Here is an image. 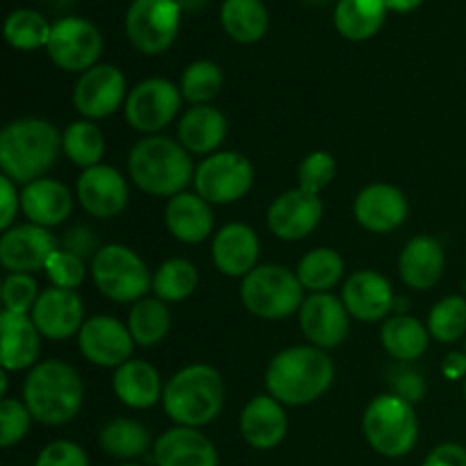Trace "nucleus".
Here are the masks:
<instances>
[{
	"mask_svg": "<svg viewBox=\"0 0 466 466\" xmlns=\"http://www.w3.org/2000/svg\"><path fill=\"white\" fill-rule=\"evenodd\" d=\"M41 337L53 341H66L85 326V305L73 289L48 287L39 294L30 312Z\"/></svg>",
	"mask_w": 466,
	"mask_h": 466,
	"instance_id": "18",
	"label": "nucleus"
},
{
	"mask_svg": "<svg viewBox=\"0 0 466 466\" xmlns=\"http://www.w3.org/2000/svg\"><path fill=\"white\" fill-rule=\"evenodd\" d=\"M18 209H21V194L16 189V182L3 176L0 177V228L3 232L12 228Z\"/></svg>",
	"mask_w": 466,
	"mask_h": 466,
	"instance_id": "49",
	"label": "nucleus"
},
{
	"mask_svg": "<svg viewBox=\"0 0 466 466\" xmlns=\"http://www.w3.org/2000/svg\"><path fill=\"white\" fill-rule=\"evenodd\" d=\"M157 466H218V451L200 428L173 426L155 440Z\"/></svg>",
	"mask_w": 466,
	"mask_h": 466,
	"instance_id": "25",
	"label": "nucleus"
},
{
	"mask_svg": "<svg viewBox=\"0 0 466 466\" xmlns=\"http://www.w3.org/2000/svg\"><path fill=\"white\" fill-rule=\"evenodd\" d=\"M77 200L94 218H114L127 208L130 191L121 173L107 164L85 168L77 177Z\"/></svg>",
	"mask_w": 466,
	"mask_h": 466,
	"instance_id": "20",
	"label": "nucleus"
},
{
	"mask_svg": "<svg viewBox=\"0 0 466 466\" xmlns=\"http://www.w3.org/2000/svg\"><path fill=\"white\" fill-rule=\"evenodd\" d=\"M390 378L391 394L400 396V399L410 400V403H419L426 396V380L421 373L412 367V362H396L387 373Z\"/></svg>",
	"mask_w": 466,
	"mask_h": 466,
	"instance_id": "46",
	"label": "nucleus"
},
{
	"mask_svg": "<svg viewBox=\"0 0 466 466\" xmlns=\"http://www.w3.org/2000/svg\"><path fill=\"white\" fill-rule=\"evenodd\" d=\"M221 25L237 44H255L268 30V12L262 0H226Z\"/></svg>",
	"mask_w": 466,
	"mask_h": 466,
	"instance_id": "33",
	"label": "nucleus"
},
{
	"mask_svg": "<svg viewBox=\"0 0 466 466\" xmlns=\"http://www.w3.org/2000/svg\"><path fill=\"white\" fill-rule=\"evenodd\" d=\"M428 332L440 344H455L466 335V299L446 296L428 314Z\"/></svg>",
	"mask_w": 466,
	"mask_h": 466,
	"instance_id": "41",
	"label": "nucleus"
},
{
	"mask_svg": "<svg viewBox=\"0 0 466 466\" xmlns=\"http://www.w3.org/2000/svg\"><path fill=\"white\" fill-rule=\"evenodd\" d=\"M91 278L100 294L114 303H137L153 289V276L146 262L123 244L103 246L94 255Z\"/></svg>",
	"mask_w": 466,
	"mask_h": 466,
	"instance_id": "8",
	"label": "nucleus"
},
{
	"mask_svg": "<svg viewBox=\"0 0 466 466\" xmlns=\"http://www.w3.org/2000/svg\"><path fill=\"white\" fill-rule=\"evenodd\" d=\"M305 289L299 276L282 264H259L241 280V303L253 317L280 321L299 312Z\"/></svg>",
	"mask_w": 466,
	"mask_h": 466,
	"instance_id": "7",
	"label": "nucleus"
},
{
	"mask_svg": "<svg viewBox=\"0 0 466 466\" xmlns=\"http://www.w3.org/2000/svg\"><path fill=\"white\" fill-rule=\"evenodd\" d=\"M114 394L123 405L132 410H148L164 396L162 378L157 369L146 360H130L114 371Z\"/></svg>",
	"mask_w": 466,
	"mask_h": 466,
	"instance_id": "30",
	"label": "nucleus"
},
{
	"mask_svg": "<svg viewBox=\"0 0 466 466\" xmlns=\"http://www.w3.org/2000/svg\"><path fill=\"white\" fill-rule=\"evenodd\" d=\"M32 421H35V417L23 400L3 399V403H0V446L12 449L14 444L25 440Z\"/></svg>",
	"mask_w": 466,
	"mask_h": 466,
	"instance_id": "44",
	"label": "nucleus"
},
{
	"mask_svg": "<svg viewBox=\"0 0 466 466\" xmlns=\"http://www.w3.org/2000/svg\"><path fill=\"white\" fill-rule=\"evenodd\" d=\"M176 0H132L126 14V35L144 55H159L176 41L180 30Z\"/></svg>",
	"mask_w": 466,
	"mask_h": 466,
	"instance_id": "10",
	"label": "nucleus"
},
{
	"mask_svg": "<svg viewBox=\"0 0 466 466\" xmlns=\"http://www.w3.org/2000/svg\"><path fill=\"white\" fill-rule=\"evenodd\" d=\"M176 3L177 7H180V12L194 14V12H200V9L208 5V0H176Z\"/></svg>",
	"mask_w": 466,
	"mask_h": 466,
	"instance_id": "53",
	"label": "nucleus"
},
{
	"mask_svg": "<svg viewBox=\"0 0 466 466\" xmlns=\"http://www.w3.org/2000/svg\"><path fill=\"white\" fill-rule=\"evenodd\" d=\"M180 94L189 105H209L223 86V71L209 59H198L189 64L180 77Z\"/></svg>",
	"mask_w": 466,
	"mask_h": 466,
	"instance_id": "39",
	"label": "nucleus"
},
{
	"mask_svg": "<svg viewBox=\"0 0 466 466\" xmlns=\"http://www.w3.org/2000/svg\"><path fill=\"white\" fill-rule=\"evenodd\" d=\"M164 221H167L168 232L182 244H200L209 235H214L212 208L208 200L189 191L168 198Z\"/></svg>",
	"mask_w": 466,
	"mask_h": 466,
	"instance_id": "28",
	"label": "nucleus"
},
{
	"mask_svg": "<svg viewBox=\"0 0 466 466\" xmlns=\"http://www.w3.org/2000/svg\"><path fill=\"white\" fill-rule=\"evenodd\" d=\"M387 9L390 12H400V14H408L414 12L417 7H421L423 0H385Z\"/></svg>",
	"mask_w": 466,
	"mask_h": 466,
	"instance_id": "52",
	"label": "nucleus"
},
{
	"mask_svg": "<svg viewBox=\"0 0 466 466\" xmlns=\"http://www.w3.org/2000/svg\"><path fill=\"white\" fill-rule=\"evenodd\" d=\"M335 380V364L317 346H291L273 355L267 367V391L282 405L300 408L321 399Z\"/></svg>",
	"mask_w": 466,
	"mask_h": 466,
	"instance_id": "1",
	"label": "nucleus"
},
{
	"mask_svg": "<svg viewBox=\"0 0 466 466\" xmlns=\"http://www.w3.org/2000/svg\"><path fill=\"white\" fill-rule=\"evenodd\" d=\"M337 176V162L326 150H314L300 162L299 167V187L308 194L321 196L323 189L330 187Z\"/></svg>",
	"mask_w": 466,
	"mask_h": 466,
	"instance_id": "43",
	"label": "nucleus"
},
{
	"mask_svg": "<svg viewBox=\"0 0 466 466\" xmlns=\"http://www.w3.org/2000/svg\"><path fill=\"white\" fill-rule=\"evenodd\" d=\"M349 309L344 300L328 294H309L299 309V323L309 346L330 350L346 341L350 330Z\"/></svg>",
	"mask_w": 466,
	"mask_h": 466,
	"instance_id": "15",
	"label": "nucleus"
},
{
	"mask_svg": "<svg viewBox=\"0 0 466 466\" xmlns=\"http://www.w3.org/2000/svg\"><path fill=\"white\" fill-rule=\"evenodd\" d=\"M239 431L246 444L258 451H271L282 444L289 431L285 405L271 394H259L250 399L241 410Z\"/></svg>",
	"mask_w": 466,
	"mask_h": 466,
	"instance_id": "22",
	"label": "nucleus"
},
{
	"mask_svg": "<svg viewBox=\"0 0 466 466\" xmlns=\"http://www.w3.org/2000/svg\"><path fill=\"white\" fill-rule=\"evenodd\" d=\"M464 399H466V380H464Z\"/></svg>",
	"mask_w": 466,
	"mask_h": 466,
	"instance_id": "55",
	"label": "nucleus"
},
{
	"mask_svg": "<svg viewBox=\"0 0 466 466\" xmlns=\"http://www.w3.org/2000/svg\"><path fill=\"white\" fill-rule=\"evenodd\" d=\"M85 400L80 373L62 360L35 364L23 382V403L36 423L64 426L77 417Z\"/></svg>",
	"mask_w": 466,
	"mask_h": 466,
	"instance_id": "4",
	"label": "nucleus"
},
{
	"mask_svg": "<svg viewBox=\"0 0 466 466\" xmlns=\"http://www.w3.org/2000/svg\"><path fill=\"white\" fill-rule=\"evenodd\" d=\"M296 276L309 294H328L344 278V259L335 248H314L300 259Z\"/></svg>",
	"mask_w": 466,
	"mask_h": 466,
	"instance_id": "36",
	"label": "nucleus"
},
{
	"mask_svg": "<svg viewBox=\"0 0 466 466\" xmlns=\"http://www.w3.org/2000/svg\"><path fill=\"white\" fill-rule=\"evenodd\" d=\"M362 431L369 446L385 458H403L419 440V417L410 400L380 394L367 405Z\"/></svg>",
	"mask_w": 466,
	"mask_h": 466,
	"instance_id": "6",
	"label": "nucleus"
},
{
	"mask_svg": "<svg viewBox=\"0 0 466 466\" xmlns=\"http://www.w3.org/2000/svg\"><path fill=\"white\" fill-rule=\"evenodd\" d=\"M123 466H139V464H123Z\"/></svg>",
	"mask_w": 466,
	"mask_h": 466,
	"instance_id": "56",
	"label": "nucleus"
},
{
	"mask_svg": "<svg viewBox=\"0 0 466 466\" xmlns=\"http://www.w3.org/2000/svg\"><path fill=\"white\" fill-rule=\"evenodd\" d=\"M323 218L321 196L303 191L300 187L278 196L267 212V226L278 239L300 241L317 230Z\"/></svg>",
	"mask_w": 466,
	"mask_h": 466,
	"instance_id": "16",
	"label": "nucleus"
},
{
	"mask_svg": "<svg viewBox=\"0 0 466 466\" xmlns=\"http://www.w3.org/2000/svg\"><path fill=\"white\" fill-rule=\"evenodd\" d=\"M387 12L385 0H339L335 7V25L344 39L367 41L380 32Z\"/></svg>",
	"mask_w": 466,
	"mask_h": 466,
	"instance_id": "32",
	"label": "nucleus"
},
{
	"mask_svg": "<svg viewBox=\"0 0 466 466\" xmlns=\"http://www.w3.org/2000/svg\"><path fill=\"white\" fill-rule=\"evenodd\" d=\"M41 332L30 314H0V367L5 371H25L39 364Z\"/></svg>",
	"mask_w": 466,
	"mask_h": 466,
	"instance_id": "24",
	"label": "nucleus"
},
{
	"mask_svg": "<svg viewBox=\"0 0 466 466\" xmlns=\"http://www.w3.org/2000/svg\"><path fill=\"white\" fill-rule=\"evenodd\" d=\"M39 294V282L32 273H7L0 287L5 309L14 314H30Z\"/></svg>",
	"mask_w": 466,
	"mask_h": 466,
	"instance_id": "42",
	"label": "nucleus"
},
{
	"mask_svg": "<svg viewBox=\"0 0 466 466\" xmlns=\"http://www.w3.org/2000/svg\"><path fill=\"white\" fill-rule=\"evenodd\" d=\"M226 385L221 373L209 364H189L173 373L164 385L162 405L176 426L203 428L221 414Z\"/></svg>",
	"mask_w": 466,
	"mask_h": 466,
	"instance_id": "5",
	"label": "nucleus"
},
{
	"mask_svg": "<svg viewBox=\"0 0 466 466\" xmlns=\"http://www.w3.org/2000/svg\"><path fill=\"white\" fill-rule=\"evenodd\" d=\"M446 255L440 241L431 235H419L405 244L399 258V276L410 289L428 291L441 280Z\"/></svg>",
	"mask_w": 466,
	"mask_h": 466,
	"instance_id": "27",
	"label": "nucleus"
},
{
	"mask_svg": "<svg viewBox=\"0 0 466 466\" xmlns=\"http://www.w3.org/2000/svg\"><path fill=\"white\" fill-rule=\"evenodd\" d=\"M431 339L426 323L410 314H399V317L385 319L382 323L380 341L396 362H417L428 350Z\"/></svg>",
	"mask_w": 466,
	"mask_h": 466,
	"instance_id": "31",
	"label": "nucleus"
},
{
	"mask_svg": "<svg viewBox=\"0 0 466 466\" xmlns=\"http://www.w3.org/2000/svg\"><path fill=\"white\" fill-rule=\"evenodd\" d=\"M62 150L82 171L91 167H98L105 155L103 130L94 121H89V118L68 123L62 135Z\"/></svg>",
	"mask_w": 466,
	"mask_h": 466,
	"instance_id": "37",
	"label": "nucleus"
},
{
	"mask_svg": "<svg viewBox=\"0 0 466 466\" xmlns=\"http://www.w3.org/2000/svg\"><path fill=\"white\" fill-rule=\"evenodd\" d=\"M35 466H89L86 453L68 440L50 441L36 458Z\"/></svg>",
	"mask_w": 466,
	"mask_h": 466,
	"instance_id": "47",
	"label": "nucleus"
},
{
	"mask_svg": "<svg viewBox=\"0 0 466 466\" xmlns=\"http://www.w3.org/2000/svg\"><path fill=\"white\" fill-rule=\"evenodd\" d=\"M171 309L168 303L159 299H141L132 303L130 314H127V330L137 346L153 349L162 344L164 337L171 330Z\"/></svg>",
	"mask_w": 466,
	"mask_h": 466,
	"instance_id": "34",
	"label": "nucleus"
},
{
	"mask_svg": "<svg viewBox=\"0 0 466 466\" xmlns=\"http://www.w3.org/2000/svg\"><path fill=\"white\" fill-rule=\"evenodd\" d=\"M303 3H308V5H323V3H328V0H303Z\"/></svg>",
	"mask_w": 466,
	"mask_h": 466,
	"instance_id": "54",
	"label": "nucleus"
},
{
	"mask_svg": "<svg viewBox=\"0 0 466 466\" xmlns=\"http://www.w3.org/2000/svg\"><path fill=\"white\" fill-rule=\"evenodd\" d=\"M198 268L182 258H171L153 276V294L155 299L164 303H180L187 300L196 289H198Z\"/></svg>",
	"mask_w": 466,
	"mask_h": 466,
	"instance_id": "38",
	"label": "nucleus"
},
{
	"mask_svg": "<svg viewBox=\"0 0 466 466\" xmlns=\"http://www.w3.org/2000/svg\"><path fill=\"white\" fill-rule=\"evenodd\" d=\"M441 373H444L449 380H466V353H449L446 355L444 364H441Z\"/></svg>",
	"mask_w": 466,
	"mask_h": 466,
	"instance_id": "51",
	"label": "nucleus"
},
{
	"mask_svg": "<svg viewBox=\"0 0 466 466\" xmlns=\"http://www.w3.org/2000/svg\"><path fill=\"white\" fill-rule=\"evenodd\" d=\"M46 50L55 66L82 76L98 62L103 53V36L98 27L86 18L66 16L53 25Z\"/></svg>",
	"mask_w": 466,
	"mask_h": 466,
	"instance_id": "12",
	"label": "nucleus"
},
{
	"mask_svg": "<svg viewBox=\"0 0 466 466\" xmlns=\"http://www.w3.org/2000/svg\"><path fill=\"white\" fill-rule=\"evenodd\" d=\"M57 250V241L48 228L25 223L12 226L0 237V264L9 273H35L46 268Z\"/></svg>",
	"mask_w": 466,
	"mask_h": 466,
	"instance_id": "17",
	"label": "nucleus"
},
{
	"mask_svg": "<svg viewBox=\"0 0 466 466\" xmlns=\"http://www.w3.org/2000/svg\"><path fill=\"white\" fill-rule=\"evenodd\" d=\"M62 248L68 250V253L77 255V258H82L86 262V259H94V255L98 253L103 246L98 244V237H96V232L91 230L89 226H73L68 228L66 235H64L62 239Z\"/></svg>",
	"mask_w": 466,
	"mask_h": 466,
	"instance_id": "48",
	"label": "nucleus"
},
{
	"mask_svg": "<svg viewBox=\"0 0 466 466\" xmlns=\"http://www.w3.org/2000/svg\"><path fill=\"white\" fill-rule=\"evenodd\" d=\"M228 135V121L223 112L212 105L189 107L177 121V141L194 155L218 153Z\"/></svg>",
	"mask_w": 466,
	"mask_h": 466,
	"instance_id": "29",
	"label": "nucleus"
},
{
	"mask_svg": "<svg viewBox=\"0 0 466 466\" xmlns=\"http://www.w3.org/2000/svg\"><path fill=\"white\" fill-rule=\"evenodd\" d=\"M44 271L53 287L76 291L86 278V262L82 258H77V255L68 253V250L57 248L53 253V258L48 259Z\"/></svg>",
	"mask_w": 466,
	"mask_h": 466,
	"instance_id": "45",
	"label": "nucleus"
},
{
	"mask_svg": "<svg viewBox=\"0 0 466 466\" xmlns=\"http://www.w3.org/2000/svg\"><path fill=\"white\" fill-rule=\"evenodd\" d=\"M410 212L408 198L403 191L387 182H373L364 187L353 203L355 221L369 232L376 235H390L399 230L405 223Z\"/></svg>",
	"mask_w": 466,
	"mask_h": 466,
	"instance_id": "19",
	"label": "nucleus"
},
{
	"mask_svg": "<svg viewBox=\"0 0 466 466\" xmlns=\"http://www.w3.org/2000/svg\"><path fill=\"white\" fill-rule=\"evenodd\" d=\"M21 212L27 221L41 228L62 226L73 212V196L64 182L53 177H39L23 187Z\"/></svg>",
	"mask_w": 466,
	"mask_h": 466,
	"instance_id": "26",
	"label": "nucleus"
},
{
	"mask_svg": "<svg viewBox=\"0 0 466 466\" xmlns=\"http://www.w3.org/2000/svg\"><path fill=\"white\" fill-rule=\"evenodd\" d=\"M255 185V168L246 155L218 150L196 167L194 187L209 205H230L244 198Z\"/></svg>",
	"mask_w": 466,
	"mask_h": 466,
	"instance_id": "9",
	"label": "nucleus"
},
{
	"mask_svg": "<svg viewBox=\"0 0 466 466\" xmlns=\"http://www.w3.org/2000/svg\"><path fill=\"white\" fill-rule=\"evenodd\" d=\"M423 466H466V449L460 444H441L428 453Z\"/></svg>",
	"mask_w": 466,
	"mask_h": 466,
	"instance_id": "50",
	"label": "nucleus"
},
{
	"mask_svg": "<svg viewBox=\"0 0 466 466\" xmlns=\"http://www.w3.org/2000/svg\"><path fill=\"white\" fill-rule=\"evenodd\" d=\"M77 346L86 362L103 369H118L132 360L135 339L126 323L107 314L86 319L77 332Z\"/></svg>",
	"mask_w": 466,
	"mask_h": 466,
	"instance_id": "14",
	"label": "nucleus"
},
{
	"mask_svg": "<svg viewBox=\"0 0 466 466\" xmlns=\"http://www.w3.org/2000/svg\"><path fill=\"white\" fill-rule=\"evenodd\" d=\"M62 150V135L46 118H16L0 132V168L16 185L44 177Z\"/></svg>",
	"mask_w": 466,
	"mask_h": 466,
	"instance_id": "2",
	"label": "nucleus"
},
{
	"mask_svg": "<svg viewBox=\"0 0 466 466\" xmlns=\"http://www.w3.org/2000/svg\"><path fill=\"white\" fill-rule=\"evenodd\" d=\"M126 76L112 64H96L77 77L73 89V105L80 116L89 121L112 116L118 107H126Z\"/></svg>",
	"mask_w": 466,
	"mask_h": 466,
	"instance_id": "13",
	"label": "nucleus"
},
{
	"mask_svg": "<svg viewBox=\"0 0 466 466\" xmlns=\"http://www.w3.org/2000/svg\"><path fill=\"white\" fill-rule=\"evenodd\" d=\"M50 30L53 25L35 9H16L5 21V39L16 50L46 48Z\"/></svg>",
	"mask_w": 466,
	"mask_h": 466,
	"instance_id": "40",
	"label": "nucleus"
},
{
	"mask_svg": "<svg viewBox=\"0 0 466 466\" xmlns=\"http://www.w3.org/2000/svg\"><path fill=\"white\" fill-rule=\"evenodd\" d=\"M180 86L164 77H148L132 86L126 100V121L146 137L162 132L177 116L182 105Z\"/></svg>",
	"mask_w": 466,
	"mask_h": 466,
	"instance_id": "11",
	"label": "nucleus"
},
{
	"mask_svg": "<svg viewBox=\"0 0 466 466\" xmlns=\"http://www.w3.org/2000/svg\"><path fill=\"white\" fill-rule=\"evenodd\" d=\"M153 444L150 432L144 423L135 419L116 417L107 421L100 431V449L118 460H135L148 453Z\"/></svg>",
	"mask_w": 466,
	"mask_h": 466,
	"instance_id": "35",
	"label": "nucleus"
},
{
	"mask_svg": "<svg viewBox=\"0 0 466 466\" xmlns=\"http://www.w3.org/2000/svg\"><path fill=\"white\" fill-rule=\"evenodd\" d=\"M341 300H344L350 317L367 323L387 319V314L394 309L396 303L390 280L378 271H371V268L355 271L346 278L344 287H341Z\"/></svg>",
	"mask_w": 466,
	"mask_h": 466,
	"instance_id": "21",
	"label": "nucleus"
},
{
	"mask_svg": "<svg viewBox=\"0 0 466 466\" xmlns=\"http://www.w3.org/2000/svg\"><path fill=\"white\" fill-rule=\"evenodd\" d=\"M127 173L144 194L173 198L182 194L189 182H194L196 168L191 153L180 141L150 135L132 146L127 155Z\"/></svg>",
	"mask_w": 466,
	"mask_h": 466,
	"instance_id": "3",
	"label": "nucleus"
},
{
	"mask_svg": "<svg viewBox=\"0 0 466 466\" xmlns=\"http://www.w3.org/2000/svg\"><path fill=\"white\" fill-rule=\"evenodd\" d=\"M259 239L246 223H228L212 239V262L223 276L244 280L253 268H258Z\"/></svg>",
	"mask_w": 466,
	"mask_h": 466,
	"instance_id": "23",
	"label": "nucleus"
}]
</instances>
